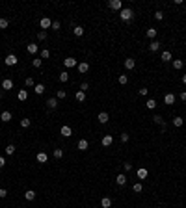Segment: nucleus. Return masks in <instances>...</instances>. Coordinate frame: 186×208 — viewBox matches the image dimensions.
Returning a JSON list of instances; mask_svg holds the SVG:
<instances>
[{"label": "nucleus", "instance_id": "obj_28", "mask_svg": "<svg viewBox=\"0 0 186 208\" xmlns=\"http://www.w3.org/2000/svg\"><path fill=\"white\" fill-rule=\"evenodd\" d=\"M47 106H49L50 110H54V108L58 106V100H56V99H49V100H47Z\"/></svg>", "mask_w": 186, "mask_h": 208}, {"label": "nucleus", "instance_id": "obj_36", "mask_svg": "<svg viewBox=\"0 0 186 208\" xmlns=\"http://www.w3.org/2000/svg\"><path fill=\"white\" fill-rule=\"evenodd\" d=\"M147 169H138V176H140V178H147Z\"/></svg>", "mask_w": 186, "mask_h": 208}, {"label": "nucleus", "instance_id": "obj_46", "mask_svg": "<svg viewBox=\"0 0 186 208\" xmlns=\"http://www.w3.org/2000/svg\"><path fill=\"white\" fill-rule=\"evenodd\" d=\"M24 84L28 85V88H30V85H34V78H32V76H28V78L24 80Z\"/></svg>", "mask_w": 186, "mask_h": 208}, {"label": "nucleus", "instance_id": "obj_6", "mask_svg": "<svg viewBox=\"0 0 186 208\" xmlns=\"http://www.w3.org/2000/svg\"><path fill=\"white\" fill-rule=\"evenodd\" d=\"M60 132H62L63 138H71V136H73V130H71V127H67V125H63Z\"/></svg>", "mask_w": 186, "mask_h": 208}, {"label": "nucleus", "instance_id": "obj_12", "mask_svg": "<svg viewBox=\"0 0 186 208\" xmlns=\"http://www.w3.org/2000/svg\"><path fill=\"white\" fill-rule=\"evenodd\" d=\"M164 102L166 104H173L175 102V95H173V93H166L164 95Z\"/></svg>", "mask_w": 186, "mask_h": 208}, {"label": "nucleus", "instance_id": "obj_26", "mask_svg": "<svg viewBox=\"0 0 186 208\" xmlns=\"http://www.w3.org/2000/svg\"><path fill=\"white\" fill-rule=\"evenodd\" d=\"M173 125H175L177 128H181L184 125V121H183V117H173Z\"/></svg>", "mask_w": 186, "mask_h": 208}, {"label": "nucleus", "instance_id": "obj_14", "mask_svg": "<svg viewBox=\"0 0 186 208\" xmlns=\"http://www.w3.org/2000/svg\"><path fill=\"white\" fill-rule=\"evenodd\" d=\"M101 206L102 208H110V206H112V199H110V197H102L101 199Z\"/></svg>", "mask_w": 186, "mask_h": 208}, {"label": "nucleus", "instance_id": "obj_39", "mask_svg": "<svg viewBox=\"0 0 186 208\" xmlns=\"http://www.w3.org/2000/svg\"><path fill=\"white\" fill-rule=\"evenodd\" d=\"M37 39H39V41H45V39H47V32H45V30H41V32L37 34Z\"/></svg>", "mask_w": 186, "mask_h": 208}, {"label": "nucleus", "instance_id": "obj_44", "mask_svg": "<svg viewBox=\"0 0 186 208\" xmlns=\"http://www.w3.org/2000/svg\"><path fill=\"white\" fill-rule=\"evenodd\" d=\"M7 24H9V22H7V19H0V28H7Z\"/></svg>", "mask_w": 186, "mask_h": 208}, {"label": "nucleus", "instance_id": "obj_41", "mask_svg": "<svg viewBox=\"0 0 186 208\" xmlns=\"http://www.w3.org/2000/svg\"><path fill=\"white\" fill-rule=\"evenodd\" d=\"M15 152V145H7L6 147V154H13Z\"/></svg>", "mask_w": 186, "mask_h": 208}, {"label": "nucleus", "instance_id": "obj_9", "mask_svg": "<svg viewBox=\"0 0 186 208\" xmlns=\"http://www.w3.org/2000/svg\"><path fill=\"white\" fill-rule=\"evenodd\" d=\"M101 143L104 145V147H110V145L114 143V138H112V136H110V134H106L104 138H102V141H101Z\"/></svg>", "mask_w": 186, "mask_h": 208}, {"label": "nucleus", "instance_id": "obj_18", "mask_svg": "<svg viewBox=\"0 0 186 208\" xmlns=\"http://www.w3.org/2000/svg\"><path fill=\"white\" fill-rule=\"evenodd\" d=\"M0 119H2L4 123H9V121H11V112H7V110H6V112H2Z\"/></svg>", "mask_w": 186, "mask_h": 208}, {"label": "nucleus", "instance_id": "obj_48", "mask_svg": "<svg viewBox=\"0 0 186 208\" xmlns=\"http://www.w3.org/2000/svg\"><path fill=\"white\" fill-rule=\"evenodd\" d=\"M60 26H62L60 22H58V21H54V22H52V26H50V28H52V30H60Z\"/></svg>", "mask_w": 186, "mask_h": 208}, {"label": "nucleus", "instance_id": "obj_31", "mask_svg": "<svg viewBox=\"0 0 186 208\" xmlns=\"http://www.w3.org/2000/svg\"><path fill=\"white\" fill-rule=\"evenodd\" d=\"M58 78H60V82H67V80H69V73L63 71V73H60V76H58Z\"/></svg>", "mask_w": 186, "mask_h": 208}, {"label": "nucleus", "instance_id": "obj_35", "mask_svg": "<svg viewBox=\"0 0 186 208\" xmlns=\"http://www.w3.org/2000/svg\"><path fill=\"white\" fill-rule=\"evenodd\" d=\"M183 65H184L183 60H175V61H173V67H175V69H183Z\"/></svg>", "mask_w": 186, "mask_h": 208}, {"label": "nucleus", "instance_id": "obj_47", "mask_svg": "<svg viewBox=\"0 0 186 208\" xmlns=\"http://www.w3.org/2000/svg\"><path fill=\"white\" fill-rule=\"evenodd\" d=\"M129 139H130V136H129V134H125V132H123V134H121V141H123V143H126Z\"/></svg>", "mask_w": 186, "mask_h": 208}, {"label": "nucleus", "instance_id": "obj_2", "mask_svg": "<svg viewBox=\"0 0 186 208\" xmlns=\"http://www.w3.org/2000/svg\"><path fill=\"white\" fill-rule=\"evenodd\" d=\"M17 61H19V58L15 56V54H7V56H6V60H4V63L11 67V65H17Z\"/></svg>", "mask_w": 186, "mask_h": 208}, {"label": "nucleus", "instance_id": "obj_21", "mask_svg": "<svg viewBox=\"0 0 186 208\" xmlns=\"http://www.w3.org/2000/svg\"><path fill=\"white\" fill-rule=\"evenodd\" d=\"M149 50H151V52H156V50H160V43H158V41H151V45H149Z\"/></svg>", "mask_w": 186, "mask_h": 208}, {"label": "nucleus", "instance_id": "obj_1", "mask_svg": "<svg viewBox=\"0 0 186 208\" xmlns=\"http://www.w3.org/2000/svg\"><path fill=\"white\" fill-rule=\"evenodd\" d=\"M132 9H130V7H123V9H121L119 11V17H121V21H130V19H132Z\"/></svg>", "mask_w": 186, "mask_h": 208}, {"label": "nucleus", "instance_id": "obj_33", "mask_svg": "<svg viewBox=\"0 0 186 208\" xmlns=\"http://www.w3.org/2000/svg\"><path fill=\"white\" fill-rule=\"evenodd\" d=\"M117 80H119L121 85H125L126 82H129V76H126V74H119V78H117Z\"/></svg>", "mask_w": 186, "mask_h": 208}, {"label": "nucleus", "instance_id": "obj_51", "mask_svg": "<svg viewBox=\"0 0 186 208\" xmlns=\"http://www.w3.org/2000/svg\"><path fill=\"white\" fill-rule=\"evenodd\" d=\"M4 166H6V158H4V156H0V169H2Z\"/></svg>", "mask_w": 186, "mask_h": 208}, {"label": "nucleus", "instance_id": "obj_55", "mask_svg": "<svg viewBox=\"0 0 186 208\" xmlns=\"http://www.w3.org/2000/svg\"><path fill=\"white\" fill-rule=\"evenodd\" d=\"M19 208H21V206H19Z\"/></svg>", "mask_w": 186, "mask_h": 208}, {"label": "nucleus", "instance_id": "obj_29", "mask_svg": "<svg viewBox=\"0 0 186 208\" xmlns=\"http://www.w3.org/2000/svg\"><path fill=\"white\" fill-rule=\"evenodd\" d=\"M145 106H147L149 110H155V108H156V100H155V99H149L147 102H145Z\"/></svg>", "mask_w": 186, "mask_h": 208}, {"label": "nucleus", "instance_id": "obj_32", "mask_svg": "<svg viewBox=\"0 0 186 208\" xmlns=\"http://www.w3.org/2000/svg\"><path fill=\"white\" fill-rule=\"evenodd\" d=\"M132 190L136 191V193H141V191H143V186H141L140 182H136V184H134V186H132Z\"/></svg>", "mask_w": 186, "mask_h": 208}, {"label": "nucleus", "instance_id": "obj_3", "mask_svg": "<svg viewBox=\"0 0 186 208\" xmlns=\"http://www.w3.org/2000/svg\"><path fill=\"white\" fill-rule=\"evenodd\" d=\"M108 7L110 9H123V2H121V0H110Z\"/></svg>", "mask_w": 186, "mask_h": 208}, {"label": "nucleus", "instance_id": "obj_13", "mask_svg": "<svg viewBox=\"0 0 186 208\" xmlns=\"http://www.w3.org/2000/svg\"><path fill=\"white\" fill-rule=\"evenodd\" d=\"M76 67H78L80 73H88V71H89V63H88V61H82V63L76 65Z\"/></svg>", "mask_w": 186, "mask_h": 208}, {"label": "nucleus", "instance_id": "obj_7", "mask_svg": "<svg viewBox=\"0 0 186 208\" xmlns=\"http://www.w3.org/2000/svg\"><path fill=\"white\" fill-rule=\"evenodd\" d=\"M97 119H99V123H101V125H106L110 121V117H108V113H106V112H101Z\"/></svg>", "mask_w": 186, "mask_h": 208}, {"label": "nucleus", "instance_id": "obj_40", "mask_svg": "<svg viewBox=\"0 0 186 208\" xmlns=\"http://www.w3.org/2000/svg\"><path fill=\"white\" fill-rule=\"evenodd\" d=\"M153 119H155V123H156V125H164V117H162V115H155Z\"/></svg>", "mask_w": 186, "mask_h": 208}, {"label": "nucleus", "instance_id": "obj_11", "mask_svg": "<svg viewBox=\"0 0 186 208\" xmlns=\"http://www.w3.org/2000/svg\"><path fill=\"white\" fill-rule=\"evenodd\" d=\"M160 60L166 61V63H168V61H171V52H169V50H164V52L160 54Z\"/></svg>", "mask_w": 186, "mask_h": 208}, {"label": "nucleus", "instance_id": "obj_52", "mask_svg": "<svg viewBox=\"0 0 186 208\" xmlns=\"http://www.w3.org/2000/svg\"><path fill=\"white\" fill-rule=\"evenodd\" d=\"M147 93H149L147 88H141V89H140V95H147Z\"/></svg>", "mask_w": 186, "mask_h": 208}, {"label": "nucleus", "instance_id": "obj_38", "mask_svg": "<svg viewBox=\"0 0 186 208\" xmlns=\"http://www.w3.org/2000/svg\"><path fill=\"white\" fill-rule=\"evenodd\" d=\"M50 56V52H49V48H43L41 50V60H47V58Z\"/></svg>", "mask_w": 186, "mask_h": 208}, {"label": "nucleus", "instance_id": "obj_27", "mask_svg": "<svg viewBox=\"0 0 186 208\" xmlns=\"http://www.w3.org/2000/svg\"><path fill=\"white\" fill-rule=\"evenodd\" d=\"M47 160H49V156H47L45 152H39V154H37V162H39V164H45Z\"/></svg>", "mask_w": 186, "mask_h": 208}, {"label": "nucleus", "instance_id": "obj_20", "mask_svg": "<svg viewBox=\"0 0 186 208\" xmlns=\"http://www.w3.org/2000/svg\"><path fill=\"white\" fill-rule=\"evenodd\" d=\"M34 91L37 93V95H43V93H45V85H43V84H35L34 85Z\"/></svg>", "mask_w": 186, "mask_h": 208}, {"label": "nucleus", "instance_id": "obj_8", "mask_svg": "<svg viewBox=\"0 0 186 208\" xmlns=\"http://www.w3.org/2000/svg\"><path fill=\"white\" fill-rule=\"evenodd\" d=\"M134 67H136V61H134V58H126V60H125V69L132 71Z\"/></svg>", "mask_w": 186, "mask_h": 208}, {"label": "nucleus", "instance_id": "obj_43", "mask_svg": "<svg viewBox=\"0 0 186 208\" xmlns=\"http://www.w3.org/2000/svg\"><path fill=\"white\" fill-rule=\"evenodd\" d=\"M155 19H156V21H162V19H164V13H162L160 9H158V11H155Z\"/></svg>", "mask_w": 186, "mask_h": 208}, {"label": "nucleus", "instance_id": "obj_34", "mask_svg": "<svg viewBox=\"0 0 186 208\" xmlns=\"http://www.w3.org/2000/svg\"><path fill=\"white\" fill-rule=\"evenodd\" d=\"M54 158H58V160L63 158V151L62 149H54Z\"/></svg>", "mask_w": 186, "mask_h": 208}, {"label": "nucleus", "instance_id": "obj_53", "mask_svg": "<svg viewBox=\"0 0 186 208\" xmlns=\"http://www.w3.org/2000/svg\"><path fill=\"white\" fill-rule=\"evenodd\" d=\"M181 100H183V102H186V91L181 93Z\"/></svg>", "mask_w": 186, "mask_h": 208}, {"label": "nucleus", "instance_id": "obj_54", "mask_svg": "<svg viewBox=\"0 0 186 208\" xmlns=\"http://www.w3.org/2000/svg\"><path fill=\"white\" fill-rule=\"evenodd\" d=\"M183 84H186V74H183Z\"/></svg>", "mask_w": 186, "mask_h": 208}, {"label": "nucleus", "instance_id": "obj_19", "mask_svg": "<svg viewBox=\"0 0 186 208\" xmlns=\"http://www.w3.org/2000/svg\"><path fill=\"white\" fill-rule=\"evenodd\" d=\"M24 199H26V201H34V199H35V191L34 190L24 191Z\"/></svg>", "mask_w": 186, "mask_h": 208}, {"label": "nucleus", "instance_id": "obj_37", "mask_svg": "<svg viewBox=\"0 0 186 208\" xmlns=\"http://www.w3.org/2000/svg\"><path fill=\"white\" fill-rule=\"evenodd\" d=\"M32 63H34V67L37 69V67H41V63H43V60L41 58H34V61H32Z\"/></svg>", "mask_w": 186, "mask_h": 208}, {"label": "nucleus", "instance_id": "obj_15", "mask_svg": "<svg viewBox=\"0 0 186 208\" xmlns=\"http://www.w3.org/2000/svg\"><path fill=\"white\" fill-rule=\"evenodd\" d=\"M88 147H89L88 139H80L78 141V151H88Z\"/></svg>", "mask_w": 186, "mask_h": 208}, {"label": "nucleus", "instance_id": "obj_17", "mask_svg": "<svg viewBox=\"0 0 186 208\" xmlns=\"http://www.w3.org/2000/svg\"><path fill=\"white\" fill-rule=\"evenodd\" d=\"M74 99H76L78 102H84V100H86V93H84V91H80V89H78V91L74 93Z\"/></svg>", "mask_w": 186, "mask_h": 208}, {"label": "nucleus", "instance_id": "obj_25", "mask_svg": "<svg viewBox=\"0 0 186 208\" xmlns=\"http://www.w3.org/2000/svg\"><path fill=\"white\" fill-rule=\"evenodd\" d=\"M28 99V91L26 89H19V100H26Z\"/></svg>", "mask_w": 186, "mask_h": 208}, {"label": "nucleus", "instance_id": "obj_24", "mask_svg": "<svg viewBox=\"0 0 186 208\" xmlns=\"http://www.w3.org/2000/svg\"><path fill=\"white\" fill-rule=\"evenodd\" d=\"M73 34L76 35V37H80V35H84V28H82V26H74V28H73Z\"/></svg>", "mask_w": 186, "mask_h": 208}, {"label": "nucleus", "instance_id": "obj_16", "mask_svg": "<svg viewBox=\"0 0 186 208\" xmlns=\"http://www.w3.org/2000/svg\"><path fill=\"white\" fill-rule=\"evenodd\" d=\"M116 182L119 184V186H125V184H126V176H125L123 173H119V175L116 176Z\"/></svg>", "mask_w": 186, "mask_h": 208}, {"label": "nucleus", "instance_id": "obj_50", "mask_svg": "<svg viewBox=\"0 0 186 208\" xmlns=\"http://www.w3.org/2000/svg\"><path fill=\"white\" fill-rule=\"evenodd\" d=\"M123 167H125V171H130V169H132V164L126 162V164H123Z\"/></svg>", "mask_w": 186, "mask_h": 208}, {"label": "nucleus", "instance_id": "obj_22", "mask_svg": "<svg viewBox=\"0 0 186 208\" xmlns=\"http://www.w3.org/2000/svg\"><path fill=\"white\" fill-rule=\"evenodd\" d=\"M26 50H28L30 54H35V52H37V50H39V46L35 45V43H30V45L26 46Z\"/></svg>", "mask_w": 186, "mask_h": 208}, {"label": "nucleus", "instance_id": "obj_5", "mask_svg": "<svg viewBox=\"0 0 186 208\" xmlns=\"http://www.w3.org/2000/svg\"><path fill=\"white\" fill-rule=\"evenodd\" d=\"M39 24H41L43 30H47V28H50V26H52V21H50L49 17H43L41 21H39Z\"/></svg>", "mask_w": 186, "mask_h": 208}, {"label": "nucleus", "instance_id": "obj_23", "mask_svg": "<svg viewBox=\"0 0 186 208\" xmlns=\"http://www.w3.org/2000/svg\"><path fill=\"white\" fill-rule=\"evenodd\" d=\"M145 34H147V37H149V39H155V37H156V34H158V30H156V28H149Z\"/></svg>", "mask_w": 186, "mask_h": 208}, {"label": "nucleus", "instance_id": "obj_4", "mask_svg": "<svg viewBox=\"0 0 186 208\" xmlns=\"http://www.w3.org/2000/svg\"><path fill=\"white\" fill-rule=\"evenodd\" d=\"M2 89H4V91H9V89H13V80H9V78H4V80H2Z\"/></svg>", "mask_w": 186, "mask_h": 208}, {"label": "nucleus", "instance_id": "obj_42", "mask_svg": "<svg viewBox=\"0 0 186 208\" xmlns=\"http://www.w3.org/2000/svg\"><path fill=\"white\" fill-rule=\"evenodd\" d=\"M56 97H58V99H65V97H67V93H65V89H60V91H58V93H56Z\"/></svg>", "mask_w": 186, "mask_h": 208}, {"label": "nucleus", "instance_id": "obj_10", "mask_svg": "<svg viewBox=\"0 0 186 208\" xmlns=\"http://www.w3.org/2000/svg\"><path fill=\"white\" fill-rule=\"evenodd\" d=\"M63 63H65V67H76V60H74V58H65V60H63Z\"/></svg>", "mask_w": 186, "mask_h": 208}, {"label": "nucleus", "instance_id": "obj_30", "mask_svg": "<svg viewBox=\"0 0 186 208\" xmlns=\"http://www.w3.org/2000/svg\"><path fill=\"white\" fill-rule=\"evenodd\" d=\"M30 125H32V121L28 119V117H24V119H21V127H22V128H28Z\"/></svg>", "mask_w": 186, "mask_h": 208}, {"label": "nucleus", "instance_id": "obj_49", "mask_svg": "<svg viewBox=\"0 0 186 208\" xmlns=\"http://www.w3.org/2000/svg\"><path fill=\"white\" fill-rule=\"evenodd\" d=\"M6 195H7V190H4V188H0V199H2V197H6Z\"/></svg>", "mask_w": 186, "mask_h": 208}, {"label": "nucleus", "instance_id": "obj_45", "mask_svg": "<svg viewBox=\"0 0 186 208\" xmlns=\"http://www.w3.org/2000/svg\"><path fill=\"white\" fill-rule=\"evenodd\" d=\"M88 88H89V84H88V82H82V84H80V91H88Z\"/></svg>", "mask_w": 186, "mask_h": 208}]
</instances>
